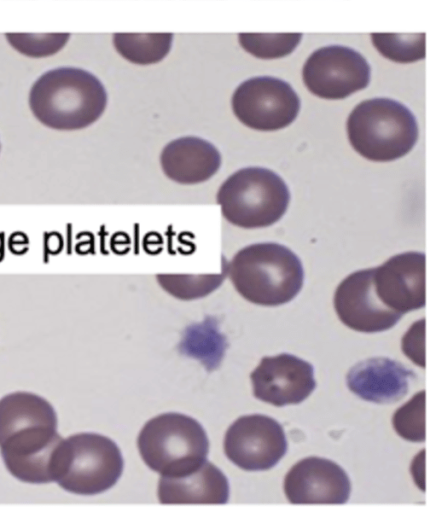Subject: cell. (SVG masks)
<instances>
[{
	"label": "cell",
	"instance_id": "6da1fadb",
	"mask_svg": "<svg viewBox=\"0 0 436 512\" xmlns=\"http://www.w3.org/2000/svg\"><path fill=\"white\" fill-rule=\"evenodd\" d=\"M62 440L56 412L43 397L19 391L0 399V451L15 478L33 484L54 482Z\"/></svg>",
	"mask_w": 436,
	"mask_h": 512
},
{
	"label": "cell",
	"instance_id": "7a4b0ae2",
	"mask_svg": "<svg viewBox=\"0 0 436 512\" xmlns=\"http://www.w3.org/2000/svg\"><path fill=\"white\" fill-rule=\"evenodd\" d=\"M106 105L107 93L102 82L78 67L46 71L29 92V106L35 118L55 130L86 128L101 117Z\"/></svg>",
	"mask_w": 436,
	"mask_h": 512
},
{
	"label": "cell",
	"instance_id": "3957f363",
	"mask_svg": "<svg viewBox=\"0 0 436 512\" xmlns=\"http://www.w3.org/2000/svg\"><path fill=\"white\" fill-rule=\"evenodd\" d=\"M227 275L243 298L262 306L291 301L304 280L299 257L288 247L273 242L251 244L239 250L227 263Z\"/></svg>",
	"mask_w": 436,
	"mask_h": 512
},
{
	"label": "cell",
	"instance_id": "277c9868",
	"mask_svg": "<svg viewBox=\"0 0 436 512\" xmlns=\"http://www.w3.org/2000/svg\"><path fill=\"white\" fill-rule=\"evenodd\" d=\"M346 130L352 148L377 162L405 156L418 139L413 113L390 98H372L357 104L348 116Z\"/></svg>",
	"mask_w": 436,
	"mask_h": 512
},
{
	"label": "cell",
	"instance_id": "5b68a950",
	"mask_svg": "<svg viewBox=\"0 0 436 512\" xmlns=\"http://www.w3.org/2000/svg\"><path fill=\"white\" fill-rule=\"evenodd\" d=\"M139 454L153 471L165 477L187 474L207 458L206 431L194 418L176 412L148 420L137 438Z\"/></svg>",
	"mask_w": 436,
	"mask_h": 512
},
{
	"label": "cell",
	"instance_id": "8992f818",
	"mask_svg": "<svg viewBox=\"0 0 436 512\" xmlns=\"http://www.w3.org/2000/svg\"><path fill=\"white\" fill-rule=\"evenodd\" d=\"M222 216L231 224L255 229L282 218L290 192L284 180L263 167H246L230 175L217 192Z\"/></svg>",
	"mask_w": 436,
	"mask_h": 512
},
{
	"label": "cell",
	"instance_id": "52a82bcc",
	"mask_svg": "<svg viewBox=\"0 0 436 512\" xmlns=\"http://www.w3.org/2000/svg\"><path fill=\"white\" fill-rule=\"evenodd\" d=\"M123 467L121 451L112 439L78 433L61 442L54 482L70 493L96 495L116 484Z\"/></svg>",
	"mask_w": 436,
	"mask_h": 512
},
{
	"label": "cell",
	"instance_id": "ba28073f",
	"mask_svg": "<svg viewBox=\"0 0 436 512\" xmlns=\"http://www.w3.org/2000/svg\"><path fill=\"white\" fill-rule=\"evenodd\" d=\"M231 106L236 118L245 126L258 131H275L296 119L301 102L288 82L273 76H255L237 86Z\"/></svg>",
	"mask_w": 436,
	"mask_h": 512
},
{
	"label": "cell",
	"instance_id": "9c48e42d",
	"mask_svg": "<svg viewBox=\"0 0 436 512\" xmlns=\"http://www.w3.org/2000/svg\"><path fill=\"white\" fill-rule=\"evenodd\" d=\"M371 68L366 58L344 45H327L313 51L302 68L306 88L330 100L344 99L366 88Z\"/></svg>",
	"mask_w": 436,
	"mask_h": 512
},
{
	"label": "cell",
	"instance_id": "30bf717a",
	"mask_svg": "<svg viewBox=\"0 0 436 512\" xmlns=\"http://www.w3.org/2000/svg\"><path fill=\"white\" fill-rule=\"evenodd\" d=\"M287 451L281 424L263 414L244 415L236 419L224 437L227 458L246 471H264L274 467Z\"/></svg>",
	"mask_w": 436,
	"mask_h": 512
},
{
	"label": "cell",
	"instance_id": "8fae6325",
	"mask_svg": "<svg viewBox=\"0 0 436 512\" xmlns=\"http://www.w3.org/2000/svg\"><path fill=\"white\" fill-rule=\"evenodd\" d=\"M250 380L254 397L278 407L301 403L316 387L313 366L287 353L263 357Z\"/></svg>",
	"mask_w": 436,
	"mask_h": 512
},
{
	"label": "cell",
	"instance_id": "7c38bea8",
	"mask_svg": "<svg viewBox=\"0 0 436 512\" xmlns=\"http://www.w3.org/2000/svg\"><path fill=\"white\" fill-rule=\"evenodd\" d=\"M334 308L343 324L365 333L392 328L403 314L387 308L377 297L373 268L348 275L336 288Z\"/></svg>",
	"mask_w": 436,
	"mask_h": 512
},
{
	"label": "cell",
	"instance_id": "4fadbf2b",
	"mask_svg": "<svg viewBox=\"0 0 436 512\" xmlns=\"http://www.w3.org/2000/svg\"><path fill=\"white\" fill-rule=\"evenodd\" d=\"M283 488L292 504H344L349 499L351 483L336 462L311 456L291 467Z\"/></svg>",
	"mask_w": 436,
	"mask_h": 512
},
{
	"label": "cell",
	"instance_id": "5bb4252c",
	"mask_svg": "<svg viewBox=\"0 0 436 512\" xmlns=\"http://www.w3.org/2000/svg\"><path fill=\"white\" fill-rule=\"evenodd\" d=\"M378 299L389 309L405 314L425 306V255L404 252L373 268Z\"/></svg>",
	"mask_w": 436,
	"mask_h": 512
},
{
	"label": "cell",
	"instance_id": "9a60e30c",
	"mask_svg": "<svg viewBox=\"0 0 436 512\" xmlns=\"http://www.w3.org/2000/svg\"><path fill=\"white\" fill-rule=\"evenodd\" d=\"M416 375L402 363L388 357H373L355 364L347 373L351 392L365 401L391 404L408 392Z\"/></svg>",
	"mask_w": 436,
	"mask_h": 512
},
{
	"label": "cell",
	"instance_id": "2e32d148",
	"mask_svg": "<svg viewBox=\"0 0 436 512\" xmlns=\"http://www.w3.org/2000/svg\"><path fill=\"white\" fill-rule=\"evenodd\" d=\"M160 163L169 179L193 185L205 182L217 173L221 154L212 143L196 136H185L163 148Z\"/></svg>",
	"mask_w": 436,
	"mask_h": 512
},
{
	"label": "cell",
	"instance_id": "e0dca14e",
	"mask_svg": "<svg viewBox=\"0 0 436 512\" xmlns=\"http://www.w3.org/2000/svg\"><path fill=\"white\" fill-rule=\"evenodd\" d=\"M157 495L161 504H225L229 482L218 467L206 460L182 476H161Z\"/></svg>",
	"mask_w": 436,
	"mask_h": 512
},
{
	"label": "cell",
	"instance_id": "ac0fdd59",
	"mask_svg": "<svg viewBox=\"0 0 436 512\" xmlns=\"http://www.w3.org/2000/svg\"><path fill=\"white\" fill-rule=\"evenodd\" d=\"M113 46L118 54L137 65H151L163 60L170 52L171 33H115Z\"/></svg>",
	"mask_w": 436,
	"mask_h": 512
},
{
	"label": "cell",
	"instance_id": "d6986e66",
	"mask_svg": "<svg viewBox=\"0 0 436 512\" xmlns=\"http://www.w3.org/2000/svg\"><path fill=\"white\" fill-rule=\"evenodd\" d=\"M370 37L375 49L393 62L407 64L425 58L426 36L424 33H371Z\"/></svg>",
	"mask_w": 436,
	"mask_h": 512
},
{
	"label": "cell",
	"instance_id": "ffe728a7",
	"mask_svg": "<svg viewBox=\"0 0 436 512\" xmlns=\"http://www.w3.org/2000/svg\"><path fill=\"white\" fill-rule=\"evenodd\" d=\"M227 261L222 269L211 275H157L161 287L176 298L183 300L204 297L217 289L227 275Z\"/></svg>",
	"mask_w": 436,
	"mask_h": 512
},
{
	"label": "cell",
	"instance_id": "44dd1931",
	"mask_svg": "<svg viewBox=\"0 0 436 512\" xmlns=\"http://www.w3.org/2000/svg\"><path fill=\"white\" fill-rule=\"evenodd\" d=\"M301 33H240L238 42L260 59H276L291 54L301 41Z\"/></svg>",
	"mask_w": 436,
	"mask_h": 512
},
{
	"label": "cell",
	"instance_id": "7402d4cb",
	"mask_svg": "<svg viewBox=\"0 0 436 512\" xmlns=\"http://www.w3.org/2000/svg\"><path fill=\"white\" fill-rule=\"evenodd\" d=\"M392 424L403 439L411 442L425 441V390L419 391L394 412Z\"/></svg>",
	"mask_w": 436,
	"mask_h": 512
},
{
	"label": "cell",
	"instance_id": "603a6c76",
	"mask_svg": "<svg viewBox=\"0 0 436 512\" xmlns=\"http://www.w3.org/2000/svg\"><path fill=\"white\" fill-rule=\"evenodd\" d=\"M7 42L27 57L41 58L60 51L70 38L69 33H6Z\"/></svg>",
	"mask_w": 436,
	"mask_h": 512
},
{
	"label": "cell",
	"instance_id": "cb8c5ba5",
	"mask_svg": "<svg viewBox=\"0 0 436 512\" xmlns=\"http://www.w3.org/2000/svg\"><path fill=\"white\" fill-rule=\"evenodd\" d=\"M194 346L196 353L207 368L215 369L220 364L226 342L214 322H206L197 328Z\"/></svg>",
	"mask_w": 436,
	"mask_h": 512
},
{
	"label": "cell",
	"instance_id": "d4e9b609",
	"mask_svg": "<svg viewBox=\"0 0 436 512\" xmlns=\"http://www.w3.org/2000/svg\"><path fill=\"white\" fill-rule=\"evenodd\" d=\"M401 348L414 364L425 368V318L414 322L401 340Z\"/></svg>",
	"mask_w": 436,
	"mask_h": 512
},
{
	"label": "cell",
	"instance_id": "484cf974",
	"mask_svg": "<svg viewBox=\"0 0 436 512\" xmlns=\"http://www.w3.org/2000/svg\"><path fill=\"white\" fill-rule=\"evenodd\" d=\"M415 484L420 490L425 491V450L415 456L410 467Z\"/></svg>",
	"mask_w": 436,
	"mask_h": 512
},
{
	"label": "cell",
	"instance_id": "4316f807",
	"mask_svg": "<svg viewBox=\"0 0 436 512\" xmlns=\"http://www.w3.org/2000/svg\"><path fill=\"white\" fill-rule=\"evenodd\" d=\"M0 148H1V145H0Z\"/></svg>",
	"mask_w": 436,
	"mask_h": 512
}]
</instances>
